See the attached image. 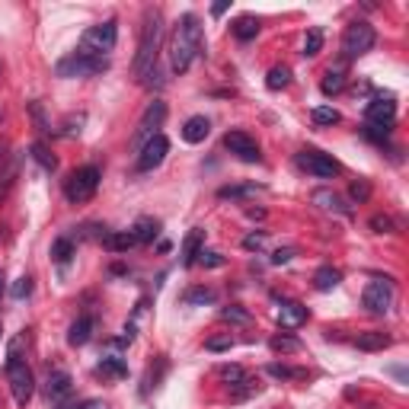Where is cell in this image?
I'll return each instance as SVG.
<instances>
[{
  "mask_svg": "<svg viewBox=\"0 0 409 409\" xmlns=\"http://www.w3.org/2000/svg\"><path fill=\"white\" fill-rule=\"evenodd\" d=\"M259 390H262V387H259V381H253V377H246V381H243V384L237 387V390H230V397H234V400L240 403V400H250V397H256Z\"/></svg>",
  "mask_w": 409,
  "mask_h": 409,
  "instance_id": "74e56055",
  "label": "cell"
},
{
  "mask_svg": "<svg viewBox=\"0 0 409 409\" xmlns=\"http://www.w3.org/2000/svg\"><path fill=\"white\" fill-rule=\"evenodd\" d=\"M0 118H3V106H0Z\"/></svg>",
  "mask_w": 409,
  "mask_h": 409,
  "instance_id": "db71d44e",
  "label": "cell"
},
{
  "mask_svg": "<svg viewBox=\"0 0 409 409\" xmlns=\"http://www.w3.org/2000/svg\"><path fill=\"white\" fill-rule=\"evenodd\" d=\"M266 371L272 377H282V381H301V377H307L304 367H288V365H269Z\"/></svg>",
  "mask_w": 409,
  "mask_h": 409,
  "instance_id": "e575fe53",
  "label": "cell"
},
{
  "mask_svg": "<svg viewBox=\"0 0 409 409\" xmlns=\"http://www.w3.org/2000/svg\"><path fill=\"white\" fill-rule=\"evenodd\" d=\"M291 259H294V250L291 246H284V250L272 253V266H284V262H291Z\"/></svg>",
  "mask_w": 409,
  "mask_h": 409,
  "instance_id": "c3c4849f",
  "label": "cell"
},
{
  "mask_svg": "<svg viewBox=\"0 0 409 409\" xmlns=\"http://www.w3.org/2000/svg\"><path fill=\"white\" fill-rule=\"evenodd\" d=\"M93 329H96V320H93L90 313L77 317L74 323H71V329H67V343L71 345H87L93 339Z\"/></svg>",
  "mask_w": 409,
  "mask_h": 409,
  "instance_id": "e0dca14e",
  "label": "cell"
},
{
  "mask_svg": "<svg viewBox=\"0 0 409 409\" xmlns=\"http://www.w3.org/2000/svg\"><path fill=\"white\" fill-rule=\"evenodd\" d=\"M224 147L234 154L237 160H243V163H259V160H262V154H259V144L253 141L246 131H227L224 134Z\"/></svg>",
  "mask_w": 409,
  "mask_h": 409,
  "instance_id": "8fae6325",
  "label": "cell"
},
{
  "mask_svg": "<svg viewBox=\"0 0 409 409\" xmlns=\"http://www.w3.org/2000/svg\"><path fill=\"white\" fill-rule=\"evenodd\" d=\"M3 151H7V147H3V144H0V167H3V157H7V154H3Z\"/></svg>",
  "mask_w": 409,
  "mask_h": 409,
  "instance_id": "816d5d0a",
  "label": "cell"
},
{
  "mask_svg": "<svg viewBox=\"0 0 409 409\" xmlns=\"http://www.w3.org/2000/svg\"><path fill=\"white\" fill-rule=\"evenodd\" d=\"M199 262L205 269H221V266H224V256H221V253H215V250H201Z\"/></svg>",
  "mask_w": 409,
  "mask_h": 409,
  "instance_id": "7bdbcfd3",
  "label": "cell"
},
{
  "mask_svg": "<svg viewBox=\"0 0 409 409\" xmlns=\"http://www.w3.org/2000/svg\"><path fill=\"white\" fill-rule=\"evenodd\" d=\"M201 250H205V227H192L189 234H185L183 240V269L195 266L201 256Z\"/></svg>",
  "mask_w": 409,
  "mask_h": 409,
  "instance_id": "9a60e30c",
  "label": "cell"
},
{
  "mask_svg": "<svg viewBox=\"0 0 409 409\" xmlns=\"http://www.w3.org/2000/svg\"><path fill=\"white\" fill-rule=\"evenodd\" d=\"M116 42H118V23L116 19H106V23L87 29L84 39H80V51L96 55V58H106L109 51L116 48Z\"/></svg>",
  "mask_w": 409,
  "mask_h": 409,
  "instance_id": "8992f818",
  "label": "cell"
},
{
  "mask_svg": "<svg viewBox=\"0 0 409 409\" xmlns=\"http://www.w3.org/2000/svg\"><path fill=\"white\" fill-rule=\"evenodd\" d=\"M0 71H3V67H0Z\"/></svg>",
  "mask_w": 409,
  "mask_h": 409,
  "instance_id": "6f0895ef",
  "label": "cell"
},
{
  "mask_svg": "<svg viewBox=\"0 0 409 409\" xmlns=\"http://www.w3.org/2000/svg\"><path fill=\"white\" fill-rule=\"evenodd\" d=\"M208 134H211V122L205 116L185 118V125H183V141L185 144H201Z\"/></svg>",
  "mask_w": 409,
  "mask_h": 409,
  "instance_id": "d6986e66",
  "label": "cell"
},
{
  "mask_svg": "<svg viewBox=\"0 0 409 409\" xmlns=\"http://www.w3.org/2000/svg\"><path fill=\"white\" fill-rule=\"evenodd\" d=\"M259 192V185H253V183H246V185H221L217 189V199L221 201H227V199H250V195H256Z\"/></svg>",
  "mask_w": 409,
  "mask_h": 409,
  "instance_id": "4316f807",
  "label": "cell"
},
{
  "mask_svg": "<svg viewBox=\"0 0 409 409\" xmlns=\"http://www.w3.org/2000/svg\"><path fill=\"white\" fill-rule=\"evenodd\" d=\"M310 118H313V125H336L343 116H339V109H333V106H317L310 112Z\"/></svg>",
  "mask_w": 409,
  "mask_h": 409,
  "instance_id": "d6a6232c",
  "label": "cell"
},
{
  "mask_svg": "<svg viewBox=\"0 0 409 409\" xmlns=\"http://www.w3.org/2000/svg\"><path fill=\"white\" fill-rule=\"evenodd\" d=\"M288 84H291V67L278 64V67H272V71H269V77H266L269 90H284Z\"/></svg>",
  "mask_w": 409,
  "mask_h": 409,
  "instance_id": "f1b7e54d",
  "label": "cell"
},
{
  "mask_svg": "<svg viewBox=\"0 0 409 409\" xmlns=\"http://www.w3.org/2000/svg\"><path fill=\"white\" fill-rule=\"evenodd\" d=\"M266 246V234H250V237H243V250L246 253H259Z\"/></svg>",
  "mask_w": 409,
  "mask_h": 409,
  "instance_id": "ee69618b",
  "label": "cell"
},
{
  "mask_svg": "<svg viewBox=\"0 0 409 409\" xmlns=\"http://www.w3.org/2000/svg\"><path fill=\"white\" fill-rule=\"evenodd\" d=\"M29 154H33L35 163H39L42 170H48V173H55V170H58V160H55V154H51L42 141H35L33 147H29Z\"/></svg>",
  "mask_w": 409,
  "mask_h": 409,
  "instance_id": "d4e9b609",
  "label": "cell"
},
{
  "mask_svg": "<svg viewBox=\"0 0 409 409\" xmlns=\"http://www.w3.org/2000/svg\"><path fill=\"white\" fill-rule=\"evenodd\" d=\"M199 51H201V23L195 13H185L176 23L173 39H170V67H173V74H185Z\"/></svg>",
  "mask_w": 409,
  "mask_h": 409,
  "instance_id": "6da1fadb",
  "label": "cell"
},
{
  "mask_svg": "<svg viewBox=\"0 0 409 409\" xmlns=\"http://www.w3.org/2000/svg\"><path fill=\"white\" fill-rule=\"evenodd\" d=\"M96 374H102V377H125L128 367H125V361L118 358V355H106V358L96 365Z\"/></svg>",
  "mask_w": 409,
  "mask_h": 409,
  "instance_id": "cb8c5ba5",
  "label": "cell"
},
{
  "mask_svg": "<svg viewBox=\"0 0 409 409\" xmlns=\"http://www.w3.org/2000/svg\"><path fill=\"white\" fill-rule=\"evenodd\" d=\"M109 67V58H96V55H87V51H71L55 64V74L64 77V80H74V77H93L102 74Z\"/></svg>",
  "mask_w": 409,
  "mask_h": 409,
  "instance_id": "5b68a950",
  "label": "cell"
},
{
  "mask_svg": "<svg viewBox=\"0 0 409 409\" xmlns=\"http://www.w3.org/2000/svg\"><path fill=\"white\" fill-rule=\"evenodd\" d=\"M221 377H224V384L230 387V390H237V387H240L250 374H246L240 365H224V367H221Z\"/></svg>",
  "mask_w": 409,
  "mask_h": 409,
  "instance_id": "1f68e13d",
  "label": "cell"
},
{
  "mask_svg": "<svg viewBox=\"0 0 409 409\" xmlns=\"http://www.w3.org/2000/svg\"><path fill=\"white\" fill-rule=\"evenodd\" d=\"M377 42V33H374V26L365 23V19H355V23L345 26V33H343V55L345 58H361V55H367V51L374 48Z\"/></svg>",
  "mask_w": 409,
  "mask_h": 409,
  "instance_id": "52a82bcc",
  "label": "cell"
},
{
  "mask_svg": "<svg viewBox=\"0 0 409 409\" xmlns=\"http://www.w3.org/2000/svg\"><path fill=\"white\" fill-rule=\"evenodd\" d=\"M0 409H3V400H0Z\"/></svg>",
  "mask_w": 409,
  "mask_h": 409,
  "instance_id": "11a10c76",
  "label": "cell"
},
{
  "mask_svg": "<svg viewBox=\"0 0 409 409\" xmlns=\"http://www.w3.org/2000/svg\"><path fill=\"white\" fill-rule=\"evenodd\" d=\"M339 282H343V272L333 266H320L317 275H313V288H317V291H333Z\"/></svg>",
  "mask_w": 409,
  "mask_h": 409,
  "instance_id": "603a6c76",
  "label": "cell"
},
{
  "mask_svg": "<svg viewBox=\"0 0 409 409\" xmlns=\"http://www.w3.org/2000/svg\"><path fill=\"white\" fill-rule=\"evenodd\" d=\"M221 320H227V323H250V313L246 310H240V307H224L221 310Z\"/></svg>",
  "mask_w": 409,
  "mask_h": 409,
  "instance_id": "b9f144b4",
  "label": "cell"
},
{
  "mask_svg": "<svg viewBox=\"0 0 409 409\" xmlns=\"http://www.w3.org/2000/svg\"><path fill=\"white\" fill-rule=\"evenodd\" d=\"M74 256V240L71 237H58V240L51 243V259L58 262V266H67Z\"/></svg>",
  "mask_w": 409,
  "mask_h": 409,
  "instance_id": "484cf974",
  "label": "cell"
},
{
  "mask_svg": "<svg viewBox=\"0 0 409 409\" xmlns=\"http://www.w3.org/2000/svg\"><path fill=\"white\" fill-rule=\"evenodd\" d=\"M313 205H320L326 215H343V217L352 215L349 205H345V201L339 199L336 192H329V189H317V192H313Z\"/></svg>",
  "mask_w": 409,
  "mask_h": 409,
  "instance_id": "ac0fdd59",
  "label": "cell"
},
{
  "mask_svg": "<svg viewBox=\"0 0 409 409\" xmlns=\"http://www.w3.org/2000/svg\"><path fill=\"white\" fill-rule=\"evenodd\" d=\"M0 294H3V269H0Z\"/></svg>",
  "mask_w": 409,
  "mask_h": 409,
  "instance_id": "f5cc1de1",
  "label": "cell"
},
{
  "mask_svg": "<svg viewBox=\"0 0 409 409\" xmlns=\"http://www.w3.org/2000/svg\"><path fill=\"white\" fill-rule=\"evenodd\" d=\"M17 173H19V160H10L7 170H3V176H0V199L10 192V185L17 183Z\"/></svg>",
  "mask_w": 409,
  "mask_h": 409,
  "instance_id": "8d00e7d4",
  "label": "cell"
},
{
  "mask_svg": "<svg viewBox=\"0 0 409 409\" xmlns=\"http://www.w3.org/2000/svg\"><path fill=\"white\" fill-rule=\"evenodd\" d=\"M393 301H397V294H393V284L390 282H367L365 284L361 304L367 307V313L384 317V313H390V310H393Z\"/></svg>",
  "mask_w": 409,
  "mask_h": 409,
  "instance_id": "9c48e42d",
  "label": "cell"
},
{
  "mask_svg": "<svg viewBox=\"0 0 409 409\" xmlns=\"http://www.w3.org/2000/svg\"><path fill=\"white\" fill-rule=\"evenodd\" d=\"M371 230H374V234H393L397 224H393L390 215H374V217H371Z\"/></svg>",
  "mask_w": 409,
  "mask_h": 409,
  "instance_id": "f35d334b",
  "label": "cell"
},
{
  "mask_svg": "<svg viewBox=\"0 0 409 409\" xmlns=\"http://www.w3.org/2000/svg\"><path fill=\"white\" fill-rule=\"evenodd\" d=\"M80 409H109L102 400H87V403H80Z\"/></svg>",
  "mask_w": 409,
  "mask_h": 409,
  "instance_id": "f907efd6",
  "label": "cell"
},
{
  "mask_svg": "<svg viewBox=\"0 0 409 409\" xmlns=\"http://www.w3.org/2000/svg\"><path fill=\"white\" fill-rule=\"evenodd\" d=\"M160 42H163V17H160V10H147L141 26V42H138V55H134V67H131L138 84H144L157 71Z\"/></svg>",
  "mask_w": 409,
  "mask_h": 409,
  "instance_id": "7a4b0ae2",
  "label": "cell"
},
{
  "mask_svg": "<svg viewBox=\"0 0 409 409\" xmlns=\"http://www.w3.org/2000/svg\"><path fill=\"white\" fill-rule=\"evenodd\" d=\"M269 349L272 352H282V355H291V352H301V339H294V336H272L269 339Z\"/></svg>",
  "mask_w": 409,
  "mask_h": 409,
  "instance_id": "4dcf8cb0",
  "label": "cell"
},
{
  "mask_svg": "<svg viewBox=\"0 0 409 409\" xmlns=\"http://www.w3.org/2000/svg\"><path fill=\"white\" fill-rule=\"evenodd\" d=\"M234 349V339L230 336H221V339H208V352H227Z\"/></svg>",
  "mask_w": 409,
  "mask_h": 409,
  "instance_id": "7dc6e473",
  "label": "cell"
},
{
  "mask_svg": "<svg viewBox=\"0 0 409 409\" xmlns=\"http://www.w3.org/2000/svg\"><path fill=\"white\" fill-rule=\"evenodd\" d=\"M367 116V125H377V128H390L397 122V102L393 96H374L365 109Z\"/></svg>",
  "mask_w": 409,
  "mask_h": 409,
  "instance_id": "4fadbf2b",
  "label": "cell"
},
{
  "mask_svg": "<svg viewBox=\"0 0 409 409\" xmlns=\"http://www.w3.org/2000/svg\"><path fill=\"white\" fill-rule=\"evenodd\" d=\"M298 167L313 173V176H320V179H333V176H339V163H336L329 154H320V151H301L298 154Z\"/></svg>",
  "mask_w": 409,
  "mask_h": 409,
  "instance_id": "30bf717a",
  "label": "cell"
},
{
  "mask_svg": "<svg viewBox=\"0 0 409 409\" xmlns=\"http://www.w3.org/2000/svg\"><path fill=\"white\" fill-rule=\"evenodd\" d=\"M163 118H167V102H163V100H154L151 106L144 109L141 122H138V131H134V138H131V147H134V151H141V147L151 141L154 134H160L157 128L163 125Z\"/></svg>",
  "mask_w": 409,
  "mask_h": 409,
  "instance_id": "ba28073f",
  "label": "cell"
},
{
  "mask_svg": "<svg viewBox=\"0 0 409 409\" xmlns=\"http://www.w3.org/2000/svg\"><path fill=\"white\" fill-rule=\"evenodd\" d=\"M45 393H48V400L55 403H64L71 393H74V381L67 371H48V381H45Z\"/></svg>",
  "mask_w": 409,
  "mask_h": 409,
  "instance_id": "5bb4252c",
  "label": "cell"
},
{
  "mask_svg": "<svg viewBox=\"0 0 409 409\" xmlns=\"http://www.w3.org/2000/svg\"><path fill=\"white\" fill-rule=\"evenodd\" d=\"M29 112H33V118H35V125H39V131H48V122H45V112H42V106L39 102H29Z\"/></svg>",
  "mask_w": 409,
  "mask_h": 409,
  "instance_id": "f6af8a7d",
  "label": "cell"
},
{
  "mask_svg": "<svg viewBox=\"0 0 409 409\" xmlns=\"http://www.w3.org/2000/svg\"><path fill=\"white\" fill-rule=\"evenodd\" d=\"M102 246H106L109 253H128L134 246V237H131V230H109V234L102 237Z\"/></svg>",
  "mask_w": 409,
  "mask_h": 409,
  "instance_id": "7402d4cb",
  "label": "cell"
},
{
  "mask_svg": "<svg viewBox=\"0 0 409 409\" xmlns=\"http://www.w3.org/2000/svg\"><path fill=\"white\" fill-rule=\"evenodd\" d=\"M349 195H352V201H367V199H371V183H367V179L352 183L349 185Z\"/></svg>",
  "mask_w": 409,
  "mask_h": 409,
  "instance_id": "ab89813d",
  "label": "cell"
},
{
  "mask_svg": "<svg viewBox=\"0 0 409 409\" xmlns=\"http://www.w3.org/2000/svg\"><path fill=\"white\" fill-rule=\"evenodd\" d=\"M100 167H80L74 170V173L64 179V199L71 201V205H84V201H90L93 195H96V189H100Z\"/></svg>",
  "mask_w": 409,
  "mask_h": 409,
  "instance_id": "277c9868",
  "label": "cell"
},
{
  "mask_svg": "<svg viewBox=\"0 0 409 409\" xmlns=\"http://www.w3.org/2000/svg\"><path fill=\"white\" fill-rule=\"evenodd\" d=\"M183 301L189 307H195V304H215V291L211 288H192V291H185Z\"/></svg>",
  "mask_w": 409,
  "mask_h": 409,
  "instance_id": "d590c367",
  "label": "cell"
},
{
  "mask_svg": "<svg viewBox=\"0 0 409 409\" xmlns=\"http://www.w3.org/2000/svg\"><path fill=\"white\" fill-rule=\"evenodd\" d=\"M167 154H170V141L163 134H154L151 141L138 151V170H141V173H151V170H157L160 163L167 160Z\"/></svg>",
  "mask_w": 409,
  "mask_h": 409,
  "instance_id": "7c38bea8",
  "label": "cell"
},
{
  "mask_svg": "<svg viewBox=\"0 0 409 409\" xmlns=\"http://www.w3.org/2000/svg\"><path fill=\"white\" fill-rule=\"evenodd\" d=\"M10 294H13L17 301H23V298H29V294H33V278H29V275L17 278V284L10 288Z\"/></svg>",
  "mask_w": 409,
  "mask_h": 409,
  "instance_id": "60d3db41",
  "label": "cell"
},
{
  "mask_svg": "<svg viewBox=\"0 0 409 409\" xmlns=\"http://www.w3.org/2000/svg\"><path fill=\"white\" fill-rule=\"evenodd\" d=\"M0 333H3V326H0Z\"/></svg>",
  "mask_w": 409,
  "mask_h": 409,
  "instance_id": "9f6ffc18",
  "label": "cell"
},
{
  "mask_svg": "<svg viewBox=\"0 0 409 409\" xmlns=\"http://www.w3.org/2000/svg\"><path fill=\"white\" fill-rule=\"evenodd\" d=\"M19 343H23V339H17V343L10 345L7 381H10V390H13V400H17L19 406H26V403L33 400V393H35V374H33V367L19 358Z\"/></svg>",
  "mask_w": 409,
  "mask_h": 409,
  "instance_id": "3957f363",
  "label": "cell"
},
{
  "mask_svg": "<svg viewBox=\"0 0 409 409\" xmlns=\"http://www.w3.org/2000/svg\"><path fill=\"white\" fill-rule=\"evenodd\" d=\"M307 320V307L298 301H282L278 304V326L282 329H298Z\"/></svg>",
  "mask_w": 409,
  "mask_h": 409,
  "instance_id": "2e32d148",
  "label": "cell"
},
{
  "mask_svg": "<svg viewBox=\"0 0 409 409\" xmlns=\"http://www.w3.org/2000/svg\"><path fill=\"white\" fill-rule=\"evenodd\" d=\"M390 343L393 339L384 333V329H367V333H361L358 339H355V345H358L361 352H384Z\"/></svg>",
  "mask_w": 409,
  "mask_h": 409,
  "instance_id": "ffe728a7",
  "label": "cell"
},
{
  "mask_svg": "<svg viewBox=\"0 0 409 409\" xmlns=\"http://www.w3.org/2000/svg\"><path fill=\"white\" fill-rule=\"evenodd\" d=\"M390 134V128H377V125H365V138H371V141L384 144V138Z\"/></svg>",
  "mask_w": 409,
  "mask_h": 409,
  "instance_id": "bcb514c9",
  "label": "cell"
},
{
  "mask_svg": "<svg viewBox=\"0 0 409 409\" xmlns=\"http://www.w3.org/2000/svg\"><path fill=\"white\" fill-rule=\"evenodd\" d=\"M343 87H345V74L339 71V67H336V71L329 67V71H326V77H323V84H320V90H323L326 96H336V93L343 90Z\"/></svg>",
  "mask_w": 409,
  "mask_h": 409,
  "instance_id": "f546056e",
  "label": "cell"
},
{
  "mask_svg": "<svg viewBox=\"0 0 409 409\" xmlns=\"http://www.w3.org/2000/svg\"><path fill=\"white\" fill-rule=\"evenodd\" d=\"M157 234H160V221H154V217H138L131 227L134 243H154Z\"/></svg>",
  "mask_w": 409,
  "mask_h": 409,
  "instance_id": "44dd1931",
  "label": "cell"
},
{
  "mask_svg": "<svg viewBox=\"0 0 409 409\" xmlns=\"http://www.w3.org/2000/svg\"><path fill=\"white\" fill-rule=\"evenodd\" d=\"M227 10H230V0H224V3H215V7H211V13H215V17H224Z\"/></svg>",
  "mask_w": 409,
  "mask_h": 409,
  "instance_id": "681fc988",
  "label": "cell"
},
{
  "mask_svg": "<svg viewBox=\"0 0 409 409\" xmlns=\"http://www.w3.org/2000/svg\"><path fill=\"white\" fill-rule=\"evenodd\" d=\"M234 35L240 39V42H250V39H256V35H259V19L240 17V19L234 23Z\"/></svg>",
  "mask_w": 409,
  "mask_h": 409,
  "instance_id": "83f0119b",
  "label": "cell"
},
{
  "mask_svg": "<svg viewBox=\"0 0 409 409\" xmlns=\"http://www.w3.org/2000/svg\"><path fill=\"white\" fill-rule=\"evenodd\" d=\"M320 48H323V29H310L307 39H304V58H317Z\"/></svg>",
  "mask_w": 409,
  "mask_h": 409,
  "instance_id": "836d02e7",
  "label": "cell"
}]
</instances>
